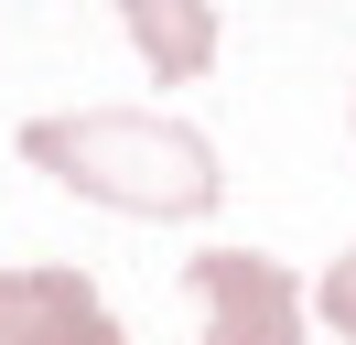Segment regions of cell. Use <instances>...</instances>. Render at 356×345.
<instances>
[{"label": "cell", "instance_id": "cell-5", "mask_svg": "<svg viewBox=\"0 0 356 345\" xmlns=\"http://www.w3.org/2000/svg\"><path fill=\"white\" fill-rule=\"evenodd\" d=\"M313 302H324L334 345H356V259H334V270H324V291H313Z\"/></svg>", "mask_w": 356, "mask_h": 345}, {"label": "cell", "instance_id": "cell-1", "mask_svg": "<svg viewBox=\"0 0 356 345\" xmlns=\"http://www.w3.org/2000/svg\"><path fill=\"white\" fill-rule=\"evenodd\" d=\"M22 162H44L54 184H76L87 205L119 216H205L216 205V151L162 108H76V119H33Z\"/></svg>", "mask_w": 356, "mask_h": 345}, {"label": "cell", "instance_id": "cell-4", "mask_svg": "<svg viewBox=\"0 0 356 345\" xmlns=\"http://www.w3.org/2000/svg\"><path fill=\"white\" fill-rule=\"evenodd\" d=\"M119 22H130L140 65H152L162 86H195L205 65H216V0H119Z\"/></svg>", "mask_w": 356, "mask_h": 345}, {"label": "cell", "instance_id": "cell-2", "mask_svg": "<svg viewBox=\"0 0 356 345\" xmlns=\"http://www.w3.org/2000/svg\"><path fill=\"white\" fill-rule=\"evenodd\" d=\"M195 302H205V345H302V291L259 248H205Z\"/></svg>", "mask_w": 356, "mask_h": 345}, {"label": "cell", "instance_id": "cell-3", "mask_svg": "<svg viewBox=\"0 0 356 345\" xmlns=\"http://www.w3.org/2000/svg\"><path fill=\"white\" fill-rule=\"evenodd\" d=\"M0 345H130V323L76 270H0Z\"/></svg>", "mask_w": 356, "mask_h": 345}]
</instances>
